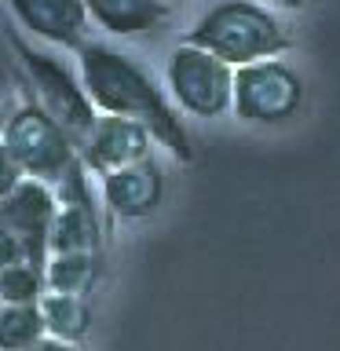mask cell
I'll use <instances>...</instances> for the list:
<instances>
[{"label": "cell", "mask_w": 340, "mask_h": 351, "mask_svg": "<svg viewBox=\"0 0 340 351\" xmlns=\"http://www.w3.org/2000/svg\"><path fill=\"white\" fill-rule=\"evenodd\" d=\"M77 73H81V84L99 114L136 121L175 161H194V139L180 110L169 103L158 81L132 55L110 48L103 40H84L77 48Z\"/></svg>", "instance_id": "1"}, {"label": "cell", "mask_w": 340, "mask_h": 351, "mask_svg": "<svg viewBox=\"0 0 340 351\" xmlns=\"http://www.w3.org/2000/svg\"><path fill=\"white\" fill-rule=\"evenodd\" d=\"M183 44H194V48L216 55L219 62H227L230 70H238V66L263 62L285 51L289 33L278 22V15L263 8L260 0H216L186 29Z\"/></svg>", "instance_id": "2"}, {"label": "cell", "mask_w": 340, "mask_h": 351, "mask_svg": "<svg viewBox=\"0 0 340 351\" xmlns=\"http://www.w3.org/2000/svg\"><path fill=\"white\" fill-rule=\"evenodd\" d=\"M4 147L15 158L26 180H40L48 186H59L70 176L73 165H81L73 136L44 110L37 99H26L22 106L8 110L4 121Z\"/></svg>", "instance_id": "3"}, {"label": "cell", "mask_w": 340, "mask_h": 351, "mask_svg": "<svg viewBox=\"0 0 340 351\" xmlns=\"http://www.w3.org/2000/svg\"><path fill=\"white\" fill-rule=\"evenodd\" d=\"M8 44H11V51L19 55V62H22V70H26V77H29L33 92L40 95L37 103L48 110L66 132H70L77 150H81L84 139L92 136L95 121H99V110H95L92 99H88V92H84L81 73H73L70 62L59 59V55L33 48V44L26 37H19L15 29H8Z\"/></svg>", "instance_id": "4"}, {"label": "cell", "mask_w": 340, "mask_h": 351, "mask_svg": "<svg viewBox=\"0 0 340 351\" xmlns=\"http://www.w3.org/2000/svg\"><path fill=\"white\" fill-rule=\"evenodd\" d=\"M165 84L175 106L194 117H219L234 103V70L194 44H175L165 62Z\"/></svg>", "instance_id": "5"}, {"label": "cell", "mask_w": 340, "mask_h": 351, "mask_svg": "<svg viewBox=\"0 0 340 351\" xmlns=\"http://www.w3.org/2000/svg\"><path fill=\"white\" fill-rule=\"evenodd\" d=\"M304 103V81L293 66L278 59L249 62L234 70V103L230 110L249 125H282Z\"/></svg>", "instance_id": "6"}, {"label": "cell", "mask_w": 340, "mask_h": 351, "mask_svg": "<svg viewBox=\"0 0 340 351\" xmlns=\"http://www.w3.org/2000/svg\"><path fill=\"white\" fill-rule=\"evenodd\" d=\"M55 216H59L55 186L40 183V180H22L0 202V230L19 238V245L26 249V260L37 263V267L48 263V241H51Z\"/></svg>", "instance_id": "7"}, {"label": "cell", "mask_w": 340, "mask_h": 351, "mask_svg": "<svg viewBox=\"0 0 340 351\" xmlns=\"http://www.w3.org/2000/svg\"><path fill=\"white\" fill-rule=\"evenodd\" d=\"M143 158H154V136L136 121H125V117H106L99 114L92 136L84 139L81 147V161L92 176H110L125 165H136Z\"/></svg>", "instance_id": "8"}, {"label": "cell", "mask_w": 340, "mask_h": 351, "mask_svg": "<svg viewBox=\"0 0 340 351\" xmlns=\"http://www.w3.org/2000/svg\"><path fill=\"white\" fill-rule=\"evenodd\" d=\"M165 197V172L154 158L103 176V205L117 219H143L161 205Z\"/></svg>", "instance_id": "9"}, {"label": "cell", "mask_w": 340, "mask_h": 351, "mask_svg": "<svg viewBox=\"0 0 340 351\" xmlns=\"http://www.w3.org/2000/svg\"><path fill=\"white\" fill-rule=\"evenodd\" d=\"M15 11V19L33 37L62 44V48H81L88 33V8L84 0H4Z\"/></svg>", "instance_id": "10"}, {"label": "cell", "mask_w": 340, "mask_h": 351, "mask_svg": "<svg viewBox=\"0 0 340 351\" xmlns=\"http://www.w3.org/2000/svg\"><path fill=\"white\" fill-rule=\"evenodd\" d=\"M88 19L114 37H143L169 22V0H84Z\"/></svg>", "instance_id": "11"}, {"label": "cell", "mask_w": 340, "mask_h": 351, "mask_svg": "<svg viewBox=\"0 0 340 351\" xmlns=\"http://www.w3.org/2000/svg\"><path fill=\"white\" fill-rule=\"evenodd\" d=\"M40 315H44V329H48V337L66 340V344L84 340L88 329H92V304H88V296L44 293Z\"/></svg>", "instance_id": "12"}, {"label": "cell", "mask_w": 340, "mask_h": 351, "mask_svg": "<svg viewBox=\"0 0 340 351\" xmlns=\"http://www.w3.org/2000/svg\"><path fill=\"white\" fill-rule=\"evenodd\" d=\"M48 337L40 304H4L0 307V351H26Z\"/></svg>", "instance_id": "13"}, {"label": "cell", "mask_w": 340, "mask_h": 351, "mask_svg": "<svg viewBox=\"0 0 340 351\" xmlns=\"http://www.w3.org/2000/svg\"><path fill=\"white\" fill-rule=\"evenodd\" d=\"M48 293L44 267L37 263H15V267L0 271V300L4 304H40Z\"/></svg>", "instance_id": "14"}, {"label": "cell", "mask_w": 340, "mask_h": 351, "mask_svg": "<svg viewBox=\"0 0 340 351\" xmlns=\"http://www.w3.org/2000/svg\"><path fill=\"white\" fill-rule=\"evenodd\" d=\"M15 263H29L26 260V249L19 245V238H11L8 230H0V271L15 267Z\"/></svg>", "instance_id": "15"}, {"label": "cell", "mask_w": 340, "mask_h": 351, "mask_svg": "<svg viewBox=\"0 0 340 351\" xmlns=\"http://www.w3.org/2000/svg\"><path fill=\"white\" fill-rule=\"evenodd\" d=\"M26 351H77V344H66V340H55V337H44L40 344H33Z\"/></svg>", "instance_id": "16"}, {"label": "cell", "mask_w": 340, "mask_h": 351, "mask_svg": "<svg viewBox=\"0 0 340 351\" xmlns=\"http://www.w3.org/2000/svg\"><path fill=\"white\" fill-rule=\"evenodd\" d=\"M260 4L271 8V11H274V8H278V11H296V8H304L307 0H260Z\"/></svg>", "instance_id": "17"}, {"label": "cell", "mask_w": 340, "mask_h": 351, "mask_svg": "<svg viewBox=\"0 0 340 351\" xmlns=\"http://www.w3.org/2000/svg\"><path fill=\"white\" fill-rule=\"evenodd\" d=\"M4 121H8V110H0V136H4Z\"/></svg>", "instance_id": "18"}, {"label": "cell", "mask_w": 340, "mask_h": 351, "mask_svg": "<svg viewBox=\"0 0 340 351\" xmlns=\"http://www.w3.org/2000/svg\"><path fill=\"white\" fill-rule=\"evenodd\" d=\"M0 307H4V300H0Z\"/></svg>", "instance_id": "19"}]
</instances>
